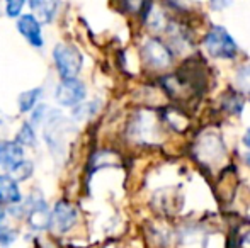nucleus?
<instances>
[{
    "label": "nucleus",
    "mask_w": 250,
    "mask_h": 248,
    "mask_svg": "<svg viewBox=\"0 0 250 248\" xmlns=\"http://www.w3.org/2000/svg\"><path fill=\"white\" fill-rule=\"evenodd\" d=\"M53 60L63 80L77 78L83 66V55L72 43H58L53 48Z\"/></svg>",
    "instance_id": "1"
},
{
    "label": "nucleus",
    "mask_w": 250,
    "mask_h": 248,
    "mask_svg": "<svg viewBox=\"0 0 250 248\" xmlns=\"http://www.w3.org/2000/svg\"><path fill=\"white\" fill-rule=\"evenodd\" d=\"M204 46H206L208 53L213 58H223V60H227V58H235L238 53V46L235 43V39L221 26L211 27L209 33L204 38Z\"/></svg>",
    "instance_id": "2"
},
{
    "label": "nucleus",
    "mask_w": 250,
    "mask_h": 248,
    "mask_svg": "<svg viewBox=\"0 0 250 248\" xmlns=\"http://www.w3.org/2000/svg\"><path fill=\"white\" fill-rule=\"evenodd\" d=\"M87 95V87L82 80L68 78L62 80L55 90V100L63 107L79 106Z\"/></svg>",
    "instance_id": "3"
},
{
    "label": "nucleus",
    "mask_w": 250,
    "mask_h": 248,
    "mask_svg": "<svg viewBox=\"0 0 250 248\" xmlns=\"http://www.w3.org/2000/svg\"><path fill=\"white\" fill-rule=\"evenodd\" d=\"M77 218H79L77 209L73 208L70 202L60 201V202H56L55 209H53L50 228L55 229L56 233H66L75 226Z\"/></svg>",
    "instance_id": "4"
},
{
    "label": "nucleus",
    "mask_w": 250,
    "mask_h": 248,
    "mask_svg": "<svg viewBox=\"0 0 250 248\" xmlns=\"http://www.w3.org/2000/svg\"><path fill=\"white\" fill-rule=\"evenodd\" d=\"M143 58L153 68H167L172 61V53L158 39H150L143 46Z\"/></svg>",
    "instance_id": "5"
},
{
    "label": "nucleus",
    "mask_w": 250,
    "mask_h": 248,
    "mask_svg": "<svg viewBox=\"0 0 250 248\" xmlns=\"http://www.w3.org/2000/svg\"><path fill=\"white\" fill-rule=\"evenodd\" d=\"M17 31L26 38V41L34 48L44 46V38L43 31H41V24L34 19L31 14H24L17 20Z\"/></svg>",
    "instance_id": "6"
},
{
    "label": "nucleus",
    "mask_w": 250,
    "mask_h": 248,
    "mask_svg": "<svg viewBox=\"0 0 250 248\" xmlns=\"http://www.w3.org/2000/svg\"><path fill=\"white\" fill-rule=\"evenodd\" d=\"M33 204L29 206V214H27V223L31 225V228L38 229H48L51 226V212L48 211L44 199H31Z\"/></svg>",
    "instance_id": "7"
},
{
    "label": "nucleus",
    "mask_w": 250,
    "mask_h": 248,
    "mask_svg": "<svg viewBox=\"0 0 250 248\" xmlns=\"http://www.w3.org/2000/svg\"><path fill=\"white\" fill-rule=\"evenodd\" d=\"M21 199H22V195L19 191V182H16L9 173H0V204H19Z\"/></svg>",
    "instance_id": "8"
},
{
    "label": "nucleus",
    "mask_w": 250,
    "mask_h": 248,
    "mask_svg": "<svg viewBox=\"0 0 250 248\" xmlns=\"http://www.w3.org/2000/svg\"><path fill=\"white\" fill-rule=\"evenodd\" d=\"M29 9L33 10L31 16L40 24H48L53 20L56 10H58V2H48V0H34L29 2Z\"/></svg>",
    "instance_id": "9"
},
{
    "label": "nucleus",
    "mask_w": 250,
    "mask_h": 248,
    "mask_svg": "<svg viewBox=\"0 0 250 248\" xmlns=\"http://www.w3.org/2000/svg\"><path fill=\"white\" fill-rule=\"evenodd\" d=\"M41 94H43V89H41V87H36V89L26 90V92L21 94L19 99H17L21 113H33L38 100H40Z\"/></svg>",
    "instance_id": "10"
},
{
    "label": "nucleus",
    "mask_w": 250,
    "mask_h": 248,
    "mask_svg": "<svg viewBox=\"0 0 250 248\" xmlns=\"http://www.w3.org/2000/svg\"><path fill=\"white\" fill-rule=\"evenodd\" d=\"M17 145H26V146H34L36 145V134H34V128L33 124L29 123H24L21 131L17 133V138H16Z\"/></svg>",
    "instance_id": "11"
},
{
    "label": "nucleus",
    "mask_w": 250,
    "mask_h": 248,
    "mask_svg": "<svg viewBox=\"0 0 250 248\" xmlns=\"http://www.w3.org/2000/svg\"><path fill=\"white\" fill-rule=\"evenodd\" d=\"M17 238V233L5 226H0V247H10Z\"/></svg>",
    "instance_id": "12"
},
{
    "label": "nucleus",
    "mask_w": 250,
    "mask_h": 248,
    "mask_svg": "<svg viewBox=\"0 0 250 248\" xmlns=\"http://www.w3.org/2000/svg\"><path fill=\"white\" fill-rule=\"evenodd\" d=\"M22 7H24V2L21 0H16V2H7L5 3V14L9 17H21V12H22Z\"/></svg>",
    "instance_id": "13"
},
{
    "label": "nucleus",
    "mask_w": 250,
    "mask_h": 248,
    "mask_svg": "<svg viewBox=\"0 0 250 248\" xmlns=\"http://www.w3.org/2000/svg\"><path fill=\"white\" fill-rule=\"evenodd\" d=\"M7 121H9V117H7L5 114L2 113V111H0V134H3V133H5L7 126H9Z\"/></svg>",
    "instance_id": "14"
},
{
    "label": "nucleus",
    "mask_w": 250,
    "mask_h": 248,
    "mask_svg": "<svg viewBox=\"0 0 250 248\" xmlns=\"http://www.w3.org/2000/svg\"><path fill=\"white\" fill-rule=\"evenodd\" d=\"M244 143H245V146L250 150V129H247V133H245V136H244Z\"/></svg>",
    "instance_id": "15"
},
{
    "label": "nucleus",
    "mask_w": 250,
    "mask_h": 248,
    "mask_svg": "<svg viewBox=\"0 0 250 248\" xmlns=\"http://www.w3.org/2000/svg\"><path fill=\"white\" fill-rule=\"evenodd\" d=\"M245 162H247V165L250 167V152L247 153V155H245Z\"/></svg>",
    "instance_id": "16"
},
{
    "label": "nucleus",
    "mask_w": 250,
    "mask_h": 248,
    "mask_svg": "<svg viewBox=\"0 0 250 248\" xmlns=\"http://www.w3.org/2000/svg\"><path fill=\"white\" fill-rule=\"evenodd\" d=\"M0 156H2V145H0Z\"/></svg>",
    "instance_id": "17"
}]
</instances>
